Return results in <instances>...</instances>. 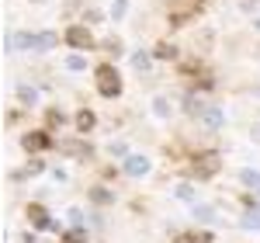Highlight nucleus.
<instances>
[{
	"mask_svg": "<svg viewBox=\"0 0 260 243\" xmlns=\"http://www.w3.org/2000/svg\"><path fill=\"white\" fill-rule=\"evenodd\" d=\"M94 83H98L101 98H118L121 94V73L111 66V63H101L98 70H94Z\"/></svg>",
	"mask_w": 260,
	"mask_h": 243,
	"instance_id": "obj_1",
	"label": "nucleus"
},
{
	"mask_svg": "<svg viewBox=\"0 0 260 243\" xmlns=\"http://www.w3.org/2000/svg\"><path fill=\"white\" fill-rule=\"evenodd\" d=\"M191 170H194L198 177H215V174L222 170V157L212 153V149H208V153H198V157L191 160Z\"/></svg>",
	"mask_w": 260,
	"mask_h": 243,
	"instance_id": "obj_2",
	"label": "nucleus"
},
{
	"mask_svg": "<svg viewBox=\"0 0 260 243\" xmlns=\"http://www.w3.org/2000/svg\"><path fill=\"white\" fill-rule=\"evenodd\" d=\"M66 45H73L77 52L94 49V35H90V28H87V24H70V28H66Z\"/></svg>",
	"mask_w": 260,
	"mask_h": 243,
	"instance_id": "obj_3",
	"label": "nucleus"
},
{
	"mask_svg": "<svg viewBox=\"0 0 260 243\" xmlns=\"http://www.w3.org/2000/svg\"><path fill=\"white\" fill-rule=\"evenodd\" d=\"M201 4H205V0H170V21H174V24L187 21L201 7Z\"/></svg>",
	"mask_w": 260,
	"mask_h": 243,
	"instance_id": "obj_4",
	"label": "nucleus"
},
{
	"mask_svg": "<svg viewBox=\"0 0 260 243\" xmlns=\"http://www.w3.org/2000/svg\"><path fill=\"white\" fill-rule=\"evenodd\" d=\"M21 146H24V153H42V149L52 146V139H49L45 129H39V132H24V136H21Z\"/></svg>",
	"mask_w": 260,
	"mask_h": 243,
	"instance_id": "obj_5",
	"label": "nucleus"
},
{
	"mask_svg": "<svg viewBox=\"0 0 260 243\" xmlns=\"http://www.w3.org/2000/svg\"><path fill=\"white\" fill-rule=\"evenodd\" d=\"M121 170H125L128 177H142V174H149V157H142V153H132V157H125Z\"/></svg>",
	"mask_w": 260,
	"mask_h": 243,
	"instance_id": "obj_6",
	"label": "nucleus"
},
{
	"mask_svg": "<svg viewBox=\"0 0 260 243\" xmlns=\"http://www.w3.org/2000/svg\"><path fill=\"white\" fill-rule=\"evenodd\" d=\"M222 118H225V115H222V108H215V104H208V108H205V111H201V129H208V132H215V129H222Z\"/></svg>",
	"mask_w": 260,
	"mask_h": 243,
	"instance_id": "obj_7",
	"label": "nucleus"
},
{
	"mask_svg": "<svg viewBox=\"0 0 260 243\" xmlns=\"http://www.w3.org/2000/svg\"><path fill=\"white\" fill-rule=\"evenodd\" d=\"M28 223L35 229H52V219H49V212L42 205H28Z\"/></svg>",
	"mask_w": 260,
	"mask_h": 243,
	"instance_id": "obj_8",
	"label": "nucleus"
},
{
	"mask_svg": "<svg viewBox=\"0 0 260 243\" xmlns=\"http://www.w3.org/2000/svg\"><path fill=\"white\" fill-rule=\"evenodd\" d=\"M73 125H77V132H90V129L98 125V115H94L90 108H80L77 118H73Z\"/></svg>",
	"mask_w": 260,
	"mask_h": 243,
	"instance_id": "obj_9",
	"label": "nucleus"
},
{
	"mask_svg": "<svg viewBox=\"0 0 260 243\" xmlns=\"http://www.w3.org/2000/svg\"><path fill=\"white\" fill-rule=\"evenodd\" d=\"M191 216H194V219H198V223H215V208H212V205H194V208H191Z\"/></svg>",
	"mask_w": 260,
	"mask_h": 243,
	"instance_id": "obj_10",
	"label": "nucleus"
},
{
	"mask_svg": "<svg viewBox=\"0 0 260 243\" xmlns=\"http://www.w3.org/2000/svg\"><path fill=\"white\" fill-rule=\"evenodd\" d=\"M205 108H208V104L201 101V98H194V94H187V98H184V111H187V115H198V118H201V111H205Z\"/></svg>",
	"mask_w": 260,
	"mask_h": 243,
	"instance_id": "obj_11",
	"label": "nucleus"
},
{
	"mask_svg": "<svg viewBox=\"0 0 260 243\" xmlns=\"http://www.w3.org/2000/svg\"><path fill=\"white\" fill-rule=\"evenodd\" d=\"M59 125H66V115H62L59 108H49L45 111V129H59Z\"/></svg>",
	"mask_w": 260,
	"mask_h": 243,
	"instance_id": "obj_12",
	"label": "nucleus"
},
{
	"mask_svg": "<svg viewBox=\"0 0 260 243\" xmlns=\"http://www.w3.org/2000/svg\"><path fill=\"white\" fill-rule=\"evenodd\" d=\"M35 45H39V35H28V32L14 35V49H35Z\"/></svg>",
	"mask_w": 260,
	"mask_h": 243,
	"instance_id": "obj_13",
	"label": "nucleus"
},
{
	"mask_svg": "<svg viewBox=\"0 0 260 243\" xmlns=\"http://www.w3.org/2000/svg\"><path fill=\"white\" fill-rule=\"evenodd\" d=\"M18 101H21V104H28V108H31V104L39 101V90L24 83V87H18Z\"/></svg>",
	"mask_w": 260,
	"mask_h": 243,
	"instance_id": "obj_14",
	"label": "nucleus"
},
{
	"mask_svg": "<svg viewBox=\"0 0 260 243\" xmlns=\"http://www.w3.org/2000/svg\"><path fill=\"white\" fill-rule=\"evenodd\" d=\"M240 181L246 184V188H253V191H260V170H250V167H246V170L240 174Z\"/></svg>",
	"mask_w": 260,
	"mask_h": 243,
	"instance_id": "obj_15",
	"label": "nucleus"
},
{
	"mask_svg": "<svg viewBox=\"0 0 260 243\" xmlns=\"http://www.w3.org/2000/svg\"><path fill=\"white\" fill-rule=\"evenodd\" d=\"M215 236L212 233H201V236H194V233H184V236H177L174 243H212Z\"/></svg>",
	"mask_w": 260,
	"mask_h": 243,
	"instance_id": "obj_16",
	"label": "nucleus"
},
{
	"mask_svg": "<svg viewBox=\"0 0 260 243\" xmlns=\"http://www.w3.org/2000/svg\"><path fill=\"white\" fill-rule=\"evenodd\" d=\"M66 66H70V70H77V73H80V70H87V59H83L80 52H73V56H66Z\"/></svg>",
	"mask_w": 260,
	"mask_h": 243,
	"instance_id": "obj_17",
	"label": "nucleus"
},
{
	"mask_svg": "<svg viewBox=\"0 0 260 243\" xmlns=\"http://www.w3.org/2000/svg\"><path fill=\"white\" fill-rule=\"evenodd\" d=\"M56 35H52V32H39V49H52V45H56Z\"/></svg>",
	"mask_w": 260,
	"mask_h": 243,
	"instance_id": "obj_18",
	"label": "nucleus"
},
{
	"mask_svg": "<svg viewBox=\"0 0 260 243\" xmlns=\"http://www.w3.org/2000/svg\"><path fill=\"white\" fill-rule=\"evenodd\" d=\"M132 63H136V70H149V52H136V56H132Z\"/></svg>",
	"mask_w": 260,
	"mask_h": 243,
	"instance_id": "obj_19",
	"label": "nucleus"
},
{
	"mask_svg": "<svg viewBox=\"0 0 260 243\" xmlns=\"http://www.w3.org/2000/svg\"><path fill=\"white\" fill-rule=\"evenodd\" d=\"M62 240H66V243H83V240H87V233H83V229H70Z\"/></svg>",
	"mask_w": 260,
	"mask_h": 243,
	"instance_id": "obj_20",
	"label": "nucleus"
},
{
	"mask_svg": "<svg viewBox=\"0 0 260 243\" xmlns=\"http://www.w3.org/2000/svg\"><path fill=\"white\" fill-rule=\"evenodd\" d=\"M153 111H156L160 118H167V115H170V104L163 101V98H156V101H153Z\"/></svg>",
	"mask_w": 260,
	"mask_h": 243,
	"instance_id": "obj_21",
	"label": "nucleus"
},
{
	"mask_svg": "<svg viewBox=\"0 0 260 243\" xmlns=\"http://www.w3.org/2000/svg\"><path fill=\"white\" fill-rule=\"evenodd\" d=\"M156 56H160V59H174V56H177V45H160Z\"/></svg>",
	"mask_w": 260,
	"mask_h": 243,
	"instance_id": "obj_22",
	"label": "nucleus"
},
{
	"mask_svg": "<svg viewBox=\"0 0 260 243\" xmlns=\"http://www.w3.org/2000/svg\"><path fill=\"white\" fill-rule=\"evenodd\" d=\"M125 11H128V0H115V4H111V18H121Z\"/></svg>",
	"mask_w": 260,
	"mask_h": 243,
	"instance_id": "obj_23",
	"label": "nucleus"
},
{
	"mask_svg": "<svg viewBox=\"0 0 260 243\" xmlns=\"http://www.w3.org/2000/svg\"><path fill=\"white\" fill-rule=\"evenodd\" d=\"M90 198H94V202H98V205L111 202V195H108V191H104V188H94V191H90Z\"/></svg>",
	"mask_w": 260,
	"mask_h": 243,
	"instance_id": "obj_24",
	"label": "nucleus"
},
{
	"mask_svg": "<svg viewBox=\"0 0 260 243\" xmlns=\"http://www.w3.org/2000/svg\"><path fill=\"white\" fill-rule=\"evenodd\" d=\"M243 226H246V229H260V216L246 212V216H243Z\"/></svg>",
	"mask_w": 260,
	"mask_h": 243,
	"instance_id": "obj_25",
	"label": "nucleus"
},
{
	"mask_svg": "<svg viewBox=\"0 0 260 243\" xmlns=\"http://www.w3.org/2000/svg\"><path fill=\"white\" fill-rule=\"evenodd\" d=\"M104 49H108V56H121V42H118V39L104 42Z\"/></svg>",
	"mask_w": 260,
	"mask_h": 243,
	"instance_id": "obj_26",
	"label": "nucleus"
},
{
	"mask_svg": "<svg viewBox=\"0 0 260 243\" xmlns=\"http://www.w3.org/2000/svg\"><path fill=\"white\" fill-rule=\"evenodd\" d=\"M66 216H70V223L77 226V229H80V226H83V212H80V208H70Z\"/></svg>",
	"mask_w": 260,
	"mask_h": 243,
	"instance_id": "obj_27",
	"label": "nucleus"
},
{
	"mask_svg": "<svg viewBox=\"0 0 260 243\" xmlns=\"http://www.w3.org/2000/svg\"><path fill=\"white\" fill-rule=\"evenodd\" d=\"M177 198H184V202H191V198H194V191H191V184H180V188H177Z\"/></svg>",
	"mask_w": 260,
	"mask_h": 243,
	"instance_id": "obj_28",
	"label": "nucleus"
},
{
	"mask_svg": "<svg viewBox=\"0 0 260 243\" xmlns=\"http://www.w3.org/2000/svg\"><path fill=\"white\" fill-rule=\"evenodd\" d=\"M111 153H115V157H132V153L125 149V142H111Z\"/></svg>",
	"mask_w": 260,
	"mask_h": 243,
	"instance_id": "obj_29",
	"label": "nucleus"
},
{
	"mask_svg": "<svg viewBox=\"0 0 260 243\" xmlns=\"http://www.w3.org/2000/svg\"><path fill=\"white\" fill-rule=\"evenodd\" d=\"M253 136H257V139H260V125H257V132H253Z\"/></svg>",
	"mask_w": 260,
	"mask_h": 243,
	"instance_id": "obj_30",
	"label": "nucleus"
},
{
	"mask_svg": "<svg viewBox=\"0 0 260 243\" xmlns=\"http://www.w3.org/2000/svg\"><path fill=\"white\" fill-rule=\"evenodd\" d=\"M24 243H31V236H24Z\"/></svg>",
	"mask_w": 260,
	"mask_h": 243,
	"instance_id": "obj_31",
	"label": "nucleus"
},
{
	"mask_svg": "<svg viewBox=\"0 0 260 243\" xmlns=\"http://www.w3.org/2000/svg\"><path fill=\"white\" fill-rule=\"evenodd\" d=\"M257 32H260V18H257Z\"/></svg>",
	"mask_w": 260,
	"mask_h": 243,
	"instance_id": "obj_32",
	"label": "nucleus"
}]
</instances>
